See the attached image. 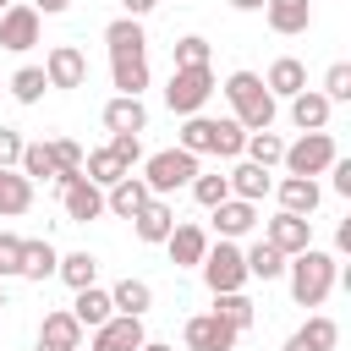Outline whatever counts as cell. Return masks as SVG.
<instances>
[{
  "mask_svg": "<svg viewBox=\"0 0 351 351\" xmlns=\"http://www.w3.org/2000/svg\"><path fill=\"white\" fill-rule=\"evenodd\" d=\"M285 274H291V302L296 307H324L335 280H340V263L335 252H318V247H302L285 258Z\"/></svg>",
  "mask_w": 351,
  "mask_h": 351,
  "instance_id": "1",
  "label": "cell"
},
{
  "mask_svg": "<svg viewBox=\"0 0 351 351\" xmlns=\"http://www.w3.org/2000/svg\"><path fill=\"white\" fill-rule=\"evenodd\" d=\"M225 99H230V110H236V121L247 132H269L274 126V93L263 88L258 71H230L225 77Z\"/></svg>",
  "mask_w": 351,
  "mask_h": 351,
  "instance_id": "2",
  "label": "cell"
},
{
  "mask_svg": "<svg viewBox=\"0 0 351 351\" xmlns=\"http://www.w3.org/2000/svg\"><path fill=\"white\" fill-rule=\"evenodd\" d=\"M241 143H247V126H241V121L186 115V126H181V143H176V148H186V154H219V159H236V154H241Z\"/></svg>",
  "mask_w": 351,
  "mask_h": 351,
  "instance_id": "3",
  "label": "cell"
},
{
  "mask_svg": "<svg viewBox=\"0 0 351 351\" xmlns=\"http://www.w3.org/2000/svg\"><path fill=\"white\" fill-rule=\"evenodd\" d=\"M192 176H197V154H186V148H159L143 165V181H148L154 197H170L176 186H192Z\"/></svg>",
  "mask_w": 351,
  "mask_h": 351,
  "instance_id": "4",
  "label": "cell"
},
{
  "mask_svg": "<svg viewBox=\"0 0 351 351\" xmlns=\"http://www.w3.org/2000/svg\"><path fill=\"white\" fill-rule=\"evenodd\" d=\"M214 93V71L208 66H170V88H165V104L176 115H197Z\"/></svg>",
  "mask_w": 351,
  "mask_h": 351,
  "instance_id": "5",
  "label": "cell"
},
{
  "mask_svg": "<svg viewBox=\"0 0 351 351\" xmlns=\"http://www.w3.org/2000/svg\"><path fill=\"white\" fill-rule=\"evenodd\" d=\"M335 159H340V148H335L329 132H302V137L285 143V154H280V165H285L291 176H324Z\"/></svg>",
  "mask_w": 351,
  "mask_h": 351,
  "instance_id": "6",
  "label": "cell"
},
{
  "mask_svg": "<svg viewBox=\"0 0 351 351\" xmlns=\"http://www.w3.org/2000/svg\"><path fill=\"white\" fill-rule=\"evenodd\" d=\"M197 269H203V285H208L214 296H219V291H241V285H247L241 247H236V241H225V236H219V241H208V252H203V263H197Z\"/></svg>",
  "mask_w": 351,
  "mask_h": 351,
  "instance_id": "7",
  "label": "cell"
},
{
  "mask_svg": "<svg viewBox=\"0 0 351 351\" xmlns=\"http://www.w3.org/2000/svg\"><path fill=\"white\" fill-rule=\"evenodd\" d=\"M55 192H60V203H66V219H77V225H88V219L104 214V186H93L82 170L55 176Z\"/></svg>",
  "mask_w": 351,
  "mask_h": 351,
  "instance_id": "8",
  "label": "cell"
},
{
  "mask_svg": "<svg viewBox=\"0 0 351 351\" xmlns=\"http://www.w3.org/2000/svg\"><path fill=\"white\" fill-rule=\"evenodd\" d=\"M38 27H44V16L27 5V0H11L5 11H0V49H33L38 44Z\"/></svg>",
  "mask_w": 351,
  "mask_h": 351,
  "instance_id": "9",
  "label": "cell"
},
{
  "mask_svg": "<svg viewBox=\"0 0 351 351\" xmlns=\"http://www.w3.org/2000/svg\"><path fill=\"white\" fill-rule=\"evenodd\" d=\"M181 335H186V351H236L241 340V329H230L219 313H192Z\"/></svg>",
  "mask_w": 351,
  "mask_h": 351,
  "instance_id": "10",
  "label": "cell"
},
{
  "mask_svg": "<svg viewBox=\"0 0 351 351\" xmlns=\"http://www.w3.org/2000/svg\"><path fill=\"white\" fill-rule=\"evenodd\" d=\"M44 77H49V88H82L88 82V55L77 44H55L44 55Z\"/></svg>",
  "mask_w": 351,
  "mask_h": 351,
  "instance_id": "11",
  "label": "cell"
},
{
  "mask_svg": "<svg viewBox=\"0 0 351 351\" xmlns=\"http://www.w3.org/2000/svg\"><path fill=\"white\" fill-rule=\"evenodd\" d=\"M263 241H269V247H280V252L291 258V252H302V247H313V219H307V214H285V208H280V214L269 219V230H263Z\"/></svg>",
  "mask_w": 351,
  "mask_h": 351,
  "instance_id": "12",
  "label": "cell"
},
{
  "mask_svg": "<svg viewBox=\"0 0 351 351\" xmlns=\"http://www.w3.org/2000/svg\"><path fill=\"white\" fill-rule=\"evenodd\" d=\"M148 335H143V318H126V313H110L99 329H93V351H137Z\"/></svg>",
  "mask_w": 351,
  "mask_h": 351,
  "instance_id": "13",
  "label": "cell"
},
{
  "mask_svg": "<svg viewBox=\"0 0 351 351\" xmlns=\"http://www.w3.org/2000/svg\"><path fill=\"white\" fill-rule=\"evenodd\" d=\"M104 44H110V60H126V55H148V33H143V16H115L104 27Z\"/></svg>",
  "mask_w": 351,
  "mask_h": 351,
  "instance_id": "14",
  "label": "cell"
},
{
  "mask_svg": "<svg viewBox=\"0 0 351 351\" xmlns=\"http://www.w3.org/2000/svg\"><path fill=\"white\" fill-rule=\"evenodd\" d=\"M148 197H154V192H148L143 176H121L115 186H104V208H110L115 219H137V208H143Z\"/></svg>",
  "mask_w": 351,
  "mask_h": 351,
  "instance_id": "15",
  "label": "cell"
},
{
  "mask_svg": "<svg viewBox=\"0 0 351 351\" xmlns=\"http://www.w3.org/2000/svg\"><path fill=\"white\" fill-rule=\"evenodd\" d=\"M165 247H170V263L176 269H192V263H203V252H208V230L203 225H176L170 236H165Z\"/></svg>",
  "mask_w": 351,
  "mask_h": 351,
  "instance_id": "16",
  "label": "cell"
},
{
  "mask_svg": "<svg viewBox=\"0 0 351 351\" xmlns=\"http://www.w3.org/2000/svg\"><path fill=\"white\" fill-rule=\"evenodd\" d=\"M208 214H214V225H219L225 241H236V236H247V230L258 225V203H247V197H225V203H214Z\"/></svg>",
  "mask_w": 351,
  "mask_h": 351,
  "instance_id": "17",
  "label": "cell"
},
{
  "mask_svg": "<svg viewBox=\"0 0 351 351\" xmlns=\"http://www.w3.org/2000/svg\"><path fill=\"white\" fill-rule=\"evenodd\" d=\"M274 197H280V208H285V214H313V208L324 203V192H318V181H313V176H285V181L274 186Z\"/></svg>",
  "mask_w": 351,
  "mask_h": 351,
  "instance_id": "18",
  "label": "cell"
},
{
  "mask_svg": "<svg viewBox=\"0 0 351 351\" xmlns=\"http://www.w3.org/2000/svg\"><path fill=\"white\" fill-rule=\"evenodd\" d=\"M335 340H340V324L324 318V313H313V318L285 340V351H335Z\"/></svg>",
  "mask_w": 351,
  "mask_h": 351,
  "instance_id": "19",
  "label": "cell"
},
{
  "mask_svg": "<svg viewBox=\"0 0 351 351\" xmlns=\"http://www.w3.org/2000/svg\"><path fill=\"white\" fill-rule=\"evenodd\" d=\"M329 99L318 93V88H302V93H291V121L302 126V132H324L329 126Z\"/></svg>",
  "mask_w": 351,
  "mask_h": 351,
  "instance_id": "20",
  "label": "cell"
},
{
  "mask_svg": "<svg viewBox=\"0 0 351 351\" xmlns=\"http://www.w3.org/2000/svg\"><path fill=\"white\" fill-rule=\"evenodd\" d=\"M132 225H137V241H165V236L176 230V208H170L165 197H148Z\"/></svg>",
  "mask_w": 351,
  "mask_h": 351,
  "instance_id": "21",
  "label": "cell"
},
{
  "mask_svg": "<svg viewBox=\"0 0 351 351\" xmlns=\"http://www.w3.org/2000/svg\"><path fill=\"white\" fill-rule=\"evenodd\" d=\"M38 340H44V346H60V351H77V346H82V324L71 318V307H55V313H44Z\"/></svg>",
  "mask_w": 351,
  "mask_h": 351,
  "instance_id": "22",
  "label": "cell"
},
{
  "mask_svg": "<svg viewBox=\"0 0 351 351\" xmlns=\"http://www.w3.org/2000/svg\"><path fill=\"white\" fill-rule=\"evenodd\" d=\"M263 16L274 33H307L313 22V0H263Z\"/></svg>",
  "mask_w": 351,
  "mask_h": 351,
  "instance_id": "23",
  "label": "cell"
},
{
  "mask_svg": "<svg viewBox=\"0 0 351 351\" xmlns=\"http://www.w3.org/2000/svg\"><path fill=\"white\" fill-rule=\"evenodd\" d=\"M263 88H269L274 99H291V93H302V88H307V66H302L296 55H280V60L269 66V77H263Z\"/></svg>",
  "mask_w": 351,
  "mask_h": 351,
  "instance_id": "24",
  "label": "cell"
},
{
  "mask_svg": "<svg viewBox=\"0 0 351 351\" xmlns=\"http://www.w3.org/2000/svg\"><path fill=\"white\" fill-rule=\"evenodd\" d=\"M104 126H110V132H143V126H148L143 99H137V93H115V99L104 104Z\"/></svg>",
  "mask_w": 351,
  "mask_h": 351,
  "instance_id": "25",
  "label": "cell"
},
{
  "mask_svg": "<svg viewBox=\"0 0 351 351\" xmlns=\"http://www.w3.org/2000/svg\"><path fill=\"white\" fill-rule=\"evenodd\" d=\"M33 208V181L22 170H0V219H16Z\"/></svg>",
  "mask_w": 351,
  "mask_h": 351,
  "instance_id": "26",
  "label": "cell"
},
{
  "mask_svg": "<svg viewBox=\"0 0 351 351\" xmlns=\"http://www.w3.org/2000/svg\"><path fill=\"white\" fill-rule=\"evenodd\" d=\"M225 181H230V197H247V203H258V197L274 186V181H269V170H263V165H252V159H241Z\"/></svg>",
  "mask_w": 351,
  "mask_h": 351,
  "instance_id": "27",
  "label": "cell"
},
{
  "mask_svg": "<svg viewBox=\"0 0 351 351\" xmlns=\"http://www.w3.org/2000/svg\"><path fill=\"white\" fill-rule=\"evenodd\" d=\"M241 263H247V280H280V274H285V252L269 247V241H252V247L241 252Z\"/></svg>",
  "mask_w": 351,
  "mask_h": 351,
  "instance_id": "28",
  "label": "cell"
},
{
  "mask_svg": "<svg viewBox=\"0 0 351 351\" xmlns=\"http://www.w3.org/2000/svg\"><path fill=\"white\" fill-rule=\"evenodd\" d=\"M110 307L126 313V318H143V313L154 307V285H148V280H121V285L110 291Z\"/></svg>",
  "mask_w": 351,
  "mask_h": 351,
  "instance_id": "29",
  "label": "cell"
},
{
  "mask_svg": "<svg viewBox=\"0 0 351 351\" xmlns=\"http://www.w3.org/2000/svg\"><path fill=\"white\" fill-rule=\"evenodd\" d=\"M110 313H115V307H110V291H99V285H82L77 302H71V318H77L82 329H99Z\"/></svg>",
  "mask_w": 351,
  "mask_h": 351,
  "instance_id": "30",
  "label": "cell"
},
{
  "mask_svg": "<svg viewBox=\"0 0 351 351\" xmlns=\"http://www.w3.org/2000/svg\"><path fill=\"white\" fill-rule=\"evenodd\" d=\"M82 176H88L93 186H115V181H121V176H132V170H126L110 148H93V154H82Z\"/></svg>",
  "mask_w": 351,
  "mask_h": 351,
  "instance_id": "31",
  "label": "cell"
},
{
  "mask_svg": "<svg viewBox=\"0 0 351 351\" xmlns=\"http://www.w3.org/2000/svg\"><path fill=\"white\" fill-rule=\"evenodd\" d=\"M55 263H60V252L49 247V241H22V280H49L55 274Z\"/></svg>",
  "mask_w": 351,
  "mask_h": 351,
  "instance_id": "32",
  "label": "cell"
},
{
  "mask_svg": "<svg viewBox=\"0 0 351 351\" xmlns=\"http://www.w3.org/2000/svg\"><path fill=\"white\" fill-rule=\"evenodd\" d=\"M208 313H219V318H225L230 329H241V335H247V329H252V318H258V313H252V296H241V291H219Z\"/></svg>",
  "mask_w": 351,
  "mask_h": 351,
  "instance_id": "33",
  "label": "cell"
},
{
  "mask_svg": "<svg viewBox=\"0 0 351 351\" xmlns=\"http://www.w3.org/2000/svg\"><path fill=\"white\" fill-rule=\"evenodd\" d=\"M110 77H115V88H121V93H137V99H143V88H148V55L110 60Z\"/></svg>",
  "mask_w": 351,
  "mask_h": 351,
  "instance_id": "34",
  "label": "cell"
},
{
  "mask_svg": "<svg viewBox=\"0 0 351 351\" xmlns=\"http://www.w3.org/2000/svg\"><path fill=\"white\" fill-rule=\"evenodd\" d=\"M55 274H60L71 291H82V285H93V280H99V258H93V252H66V258L55 263Z\"/></svg>",
  "mask_w": 351,
  "mask_h": 351,
  "instance_id": "35",
  "label": "cell"
},
{
  "mask_svg": "<svg viewBox=\"0 0 351 351\" xmlns=\"http://www.w3.org/2000/svg\"><path fill=\"white\" fill-rule=\"evenodd\" d=\"M16 170H22L27 181H55V176H60V170H55V159H49V143H22Z\"/></svg>",
  "mask_w": 351,
  "mask_h": 351,
  "instance_id": "36",
  "label": "cell"
},
{
  "mask_svg": "<svg viewBox=\"0 0 351 351\" xmlns=\"http://www.w3.org/2000/svg\"><path fill=\"white\" fill-rule=\"evenodd\" d=\"M44 88H49L44 66H22V71L11 77V99H16V104H38V99H44Z\"/></svg>",
  "mask_w": 351,
  "mask_h": 351,
  "instance_id": "37",
  "label": "cell"
},
{
  "mask_svg": "<svg viewBox=\"0 0 351 351\" xmlns=\"http://www.w3.org/2000/svg\"><path fill=\"white\" fill-rule=\"evenodd\" d=\"M241 154H247L252 165H263V170H269V165H280V154H285V143H280L274 132H247V143H241Z\"/></svg>",
  "mask_w": 351,
  "mask_h": 351,
  "instance_id": "38",
  "label": "cell"
},
{
  "mask_svg": "<svg viewBox=\"0 0 351 351\" xmlns=\"http://www.w3.org/2000/svg\"><path fill=\"white\" fill-rule=\"evenodd\" d=\"M318 93H324L329 104H346V99H351V66H346V60H335V66L324 71V88H318Z\"/></svg>",
  "mask_w": 351,
  "mask_h": 351,
  "instance_id": "39",
  "label": "cell"
},
{
  "mask_svg": "<svg viewBox=\"0 0 351 351\" xmlns=\"http://www.w3.org/2000/svg\"><path fill=\"white\" fill-rule=\"evenodd\" d=\"M192 197H197L203 208H214V203H225V197H230V181H225V176H203V170H197V176H192Z\"/></svg>",
  "mask_w": 351,
  "mask_h": 351,
  "instance_id": "40",
  "label": "cell"
},
{
  "mask_svg": "<svg viewBox=\"0 0 351 351\" xmlns=\"http://www.w3.org/2000/svg\"><path fill=\"white\" fill-rule=\"evenodd\" d=\"M44 143H49V159H55V170H60V176L82 170V148H77L71 137H44Z\"/></svg>",
  "mask_w": 351,
  "mask_h": 351,
  "instance_id": "41",
  "label": "cell"
},
{
  "mask_svg": "<svg viewBox=\"0 0 351 351\" xmlns=\"http://www.w3.org/2000/svg\"><path fill=\"white\" fill-rule=\"evenodd\" d=\"M104 148H110V154H115L126 170L143 159V137H137V132H110V143H104Z\"/></svg>",
  "mask_w": 351,
  "mask_h": 351,
  "instance_id": "42",
  "label": "cell"
},
{
  "mask_svg": "<svg viewBox=\"0 0 351 351\" xmlns=\"http://www.w3.org/2000/svg\"><path fill=\"white\" fill-rule=\"evenodd\" d=\"M176 66H208V38H197V33L176 38Z\"/></svg>",
  "mask_w": 351,
  "mask_h": 351,
  "instance_id": "43",
  "label": "cell"
},
{
  "mask_svg": "<svg viewBox=\"0 0 351 351\" xmlns=\"http://www.w3.org/2000/svg\"><path fill=\"white\" fill-rule=\"evenodd\" d=\"M22 269V236H5L0 230V280H11Z\"/></svg>",
  "mask_w": 351,
  "mask_h": 351,
  "instance_id": "44",
  "label": "cell"
},
{
  "mask_svg": "<svg viewBox=\"0 0 351 351\" xmlns=\"http://www.w3.org/2000/svg\"><path fill=\"white\" fill-rule=\"evenodd\" d=\"M16 159H22V137L11 126H0V170H16Z\"/></svg>",
  "mask_w": 351,
  "mask_h": 351,
  "instance_id": "45",
  "label": "cell"
},
{
  "mask_svg": "<svg viewBox=\"0 0 351 351\" xmlns=\"http://www.w3.org/2000/svg\"><path fill=\"white\" fill-rule=\"evenodd\" d=\"M329 170H335V192H340V197H351V159H335Z\"/></svg>",
  "mask_w": 351,
  "mask_h": 351,
  "instance_id": "46",
  "label": "cell"
},
{
  "mask_svg": "<svg viewBox=\"0 0 351 351\" xmlns=\"http://www.w3.org/2000/svg\"><path fill=\"white\" fill-rule=\"evenodd\" d=\"M27 5H33V11H38V16H60V11H66V5H71V0H27Z\"/></svg>",
  "mask_w": 351,
  "mask_h": 351,
  "instance_id": "47",
  "label": "cell"
},
{
  "mask_svg": "<svg viewBox=\"0 0 351 351\" xmlns=\"http://www.w3.org/2000/svg\"><path fill=\"white\" fill-rule=\"evenodd\" d=\"M121 5H126V16H148L159 0H121Z\"/></svg>",
  "mask_w": 351,
  "mask_h": 351,
  "instance_id": "48",
  "label": "cell"
},
{
  "mask_svg": "<svg viewBox=\"0 0 351 351\" xmlns=\"http://www.w3.org/2000/svg\"><path fill=\"white\" fill-rule=\"evenodd\" d=\"M137 351H176V346H165V340H143Z\"/></svg>",
  "mask_w": 351,
  "mask_h": 351,
  "instance_id": "49",
  "label": "cell"
},
{
  "mask_svg": "<svg viewBox=\"0 0 351 351\" xmlns=\"http://www.w3.org/2000/svg\"><path fill=\"white\" fill-rule=\"evenodd\" d=\"M236 11H263V0H230Z\"/></svg>",
  "mask_w": 351,
  "mask_h": 351,
  "instance_id": "50",
  "label": "cell"
},
{
  "mask_svg": "<svg viewBox=\"0 0 351 351\" xmlns=\"http://www.w3.org/2000/svg\"><path fill=\"white\" fill-rule=\"evenodd\" d=\"M38 351H60V346H44V340H38Z\"/></svg>",
  "mask_w": 351,
  "mask_h": 351,
  "instance_id": "51",
  "label": "cell"
},
{
  "mask_svg": "<svg viewBox=\"0 0 351 351\" xmlns=\"http://www.w3.org/2000/svg\"><path fill=\"white\" fill-rule=\"evenodd\" d=\"M0 307H5V280H0Z\"/></svg>",
  "mask_w": 351,
  "mask_h": 351,
  "instance_id": "52",
  "label": "cell"
},
{
  "mask_svg": "<svg viewBox=\"0 0 351 351\" xmlns=\"http://www.w3.org/2000/svg\"><path fill=\"white\" fill-rule=\"evenodd\" d=\"M5 5H11V0H0V11H5Z\"/></svg>",
  "mask_w": 351,
  "mask_h": 351,
  "instance_id": "53",
  "label": "cell"
}]
</instances>
